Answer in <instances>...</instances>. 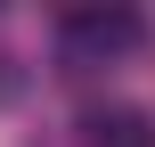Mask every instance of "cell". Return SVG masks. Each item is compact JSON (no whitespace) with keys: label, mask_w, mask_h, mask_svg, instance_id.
<instances>
[{"label":"cell","mask_w":155,"mask_h":147,"mask_svg":"<svg viewBox=\"0 0 155 147\" xmlns=\"http://www.w3.org/2000/svg\"><path fill=\"white\" fill-rule=\"evenodd\" d=\"M57 41H65L74 74H90V65H106V57L147 49V16H139V8H65V16H57Z\"/></svg>","instance_id":"obj_1"},{"label":"cell","mask_w":155,"mask_h":147,"mask_svg":"<svg viewBox=\"0 0 155 147\" xmlns=\"http://www.w3.org/2000/svg\"><path fill=\"white\" fill-rule=\"evenodd\" d=\"M82 147H155V123L139 106H90L82 115Z\"/></svg>","instance_id":"obj_2"},{"label":"cell","mask_w":155,"mask_h":147,"mask_svg":"<svg viewBox=\"0 0 155 147\" xmlns=\"http://www.w3.org/2000/svg\"><path fill=\"white\" fill-rule=\"evenodd\" d=\"M0 98H16V57H0Z\"/></svg>","instance_id":"obj_3"}]
</instances>
